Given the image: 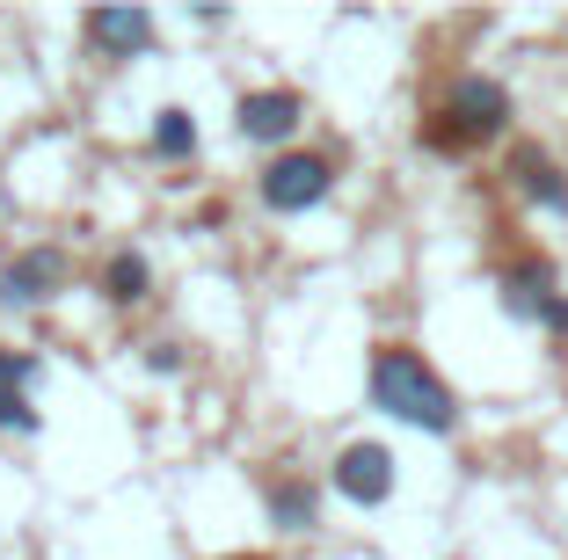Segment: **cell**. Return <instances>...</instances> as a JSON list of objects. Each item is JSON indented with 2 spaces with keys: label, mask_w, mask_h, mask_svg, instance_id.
Wrapping results in <instances>:
<instances>
[{
  "label": "cell",
  "mask_w": 568,
  "mask_h": 560,
  "mask_svg": "<svg viewBox=\"0 0 568 560\" xmlns=\"http://www.w3.org/2000/svg\"><path fill=\"white\" fill-rule=\"evenodd\" d=\"M37 379V357H16V349H0V429H37V408L22 386Z\"/></svg>",
  "instance_id": "obj_11"
},
{
  "label": "cell",
  "mask_w": 568,
  "mask_h": 560,
  "mask_svg": "<svg viewBox=\"0 0 568 560\" xmlns=\"http://www.w3.org/2000/svg\"><path fill=\"white\" fill-rule=\"evenodd\" d=\"M503 132H510V88L496 73H459L437 95V110L423 116V146L430 153H474Z\"/></svg>",
  "instance_id": "obj_2"
},
{
  "label": "cell",
  "mask_w": 568,
  "mask_h": 560,
  "mask_svg": "<svg viewBox=\"0 0 568 560\" xmlns=\"http://www.w3.org/2000/svg\"><path fill=\"white\" fill-rule=\"evenodd\" d=\"M153 153H161V161H190V153H197V116L175 110V102L153 110Z\"/></svg>",
  "instance_id": "obj_13"
},
{
  "label": "cell",
  "mask_w": 568,
  "mask_h": 560,
  "mask_svg": "<svg viewBox=\"0 0 568 560\" xmlns=\"http://www.w3.org/2000/svg\"><path fill=\"white\" fill-rule=\"evenodd\" d=\"M496 298H503V314L510 320H547V306L561 298V277H554L547 255H518V263H503L496 269Z\"/></svg>",
  "instance_id": "obj_6"
},
{
  "label": "cell",
  "mask_w": 568,
  "mask_h": 560,
  "mask_svg": "<svg viewBox=\"0 0 568 560\" xmlns=\"http://www.w3.org/2000/svg\"><path fill=\"white\" fill-rule=\"evenodd\" d=\"M146 364L161 371V379H175V371H183L190 357H183V343H153V349H146Z\"/></svg>",
  "instance_id": "obj_14"
},
{
  "label": "cell",
  "mask_w": 568,
  "mask_h": 560,
  "mask_svg": "<svg viewBox=\"0 0 568 560\" xmlns=\"http://www.w3.org/2000/svg\"><path fill=\"white\" fill-rule=\"evenodd\" d=\"M146 284H153V263L139 255V247H118V255L102 263V298H110V306H139Z\"/></svg>",
  "instance_id": "obj_12"
},
{
  "label": "cell",
  "mask_w": 568,
  "mask_h": 560,
  "mask_svg": "<svg viewBox=\"0 0 568 560\" xmlns=\"http://www.w3.org/2000/svg\"><path fill=\"white\" fill-rule=\"evenodd\" d=\"M270 525L277 531H314L321 525V488L314 480H300V474H284V480H270Z\"/></svg>",
  "instance_id": "obj_10"
},
{
  "label": "cell",
  "mask_w": 568,
  "mask_h": 560,
  "mask_svg": "<svg viewBox=\"0 0 568 560\" xmlns=\"http://www.w3.org/2000/svg\"><path fill=\"white\" fill-rule=\"evenodd\" d=\"M59 292H67V247L37 241V247H16L0 263V298L8 306H51Z\"/></svg>",
  "instance_id": "obj_4"
},
{
  "label": "cell",
  "mask_w": 568,
  "mask_h": 560,
  "mask_svg": "<svg viewBox=\"0 0 568 560\" xmlns=\"http://www.w3.org/2000/svg\"><path fill=\"white\" fill-rule=\"evenodd\" d=\"M510 182H518V197L525 204H539V212H554V218H568V167L554 161L547 146H510Z\"/></svg>",
  "instance_id": "obj_8"
},
{
  "label": "cell",
  "mask_w": 568,
  "mask_h": 560,
  "mask_svg": "<svg viewBox=\"0 0 568 560\" xmlns=\"http://www.w3.org/2000/svg\"><path fill=\"white\" fill-rule=\"evenodd\" d=\"M372 408L394 422L423 429V437H452L459 429V394L430 371V357L408 343H379L372 349Z\"/></svg>",
  "instance_id": "obj_1"
},
{
  "label": "cell",
  "mask_w": 568,
  "mask_h": 560,
  "mask_svg": "<svg viewBox=\"0 0 568 560\" xmlns=\"http://www.w3.org/2000/svg\"><path fill=\"white\" fill-rule=\"evenodd\" d=\"M539 328H547L554 343H568V292H561V298H554V306H547V320H539Z\"/></svg>",
  "instance_id": "obj_15"
},
{
  "label": "cell",
  "mask_w": 568,
  "mask_h": 560,
  "mask_svg": "<svg viewBox=\"0 0 568 560\" xmlns=\"http://www.w3.org/2000/svg\"><path fill=\"white\" fill-rule=\"evenodd\" d=\"M300 116H306V102L292 95V88H255V95H241L234 132L248 139V146H284V139L300 132Z\"/></svg>",
  "instance_id": "obj_7"
},
{
  "label": "cell",
  "mask_w": 568,
  "mask_h": 560,
  "mask_svg": "<svg viewBox=\"0 0 568 560\" xmlns=\"http://www.w3.org/2000/svg\"><path fill=\"white\" fill-rule=\"evenodd\" d=\"M328 190H335V161L328 153H277V161L263 167V182H255V197H263L277 218L314 212Z\"/></svg>",
  "instance_id": "obj_3"
},
{
  "label": "cell",
  "mask_w": 568,
  "mask_h": 560,
  "mask_svg": "<svg viewBox=\"0 0 568 560\" xmlns=\"http://www.w3.org/2000/svg\"><path fill=\"white\" fill-rule=\"evenodd\" d=\"M81 30H88V44L110 51V59H132V51L153 44V16L146 8H88Z\"/></svg>",
  "instance_id": "obj_9"
},
{
  "label": "cell",
  "mask_w": 568,
  "mask_h": 560,
  "mask_svg": "<svg viewBox=\"0 0 568 560\" xmlns=\"http://www.w3.org/2000/svg\"><path fill=\"white\" fill-rule=\"evenodd\" d=\"M226 560H270V553H226Z\"/></svg>",
  "instance_id": "obj_16"
},
{
  "label": "cell",
  "mask_w": 568,
  "mask_h": 560,
  "mask_svg": "<svg viewBox=\"0 0 568 560\" xmlns=\"http://www.w3.org/2000/svg\"><path fill=\"white\" fill-rule=\"evenodd\" d=\"M335 495L343 502H357V510H379L386 495H394V451L379 445V437H357V445L335 451Z\"/></svg>",
  "instance_id": "obj_5"
}]
</instances>
